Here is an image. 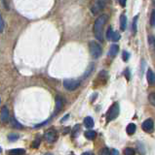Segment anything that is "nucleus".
Returning <instances> with one entry per match:
<instances>
[{
  "label": "nucleus",
  "mask_w": 155,
  "mask_h": 155,
  "mask_svg": "<svg viewBox=\"0 0 155 155\" xmlns=\"http://www.w3.org/2000/svg\"><path fill=\"white\" fill-rule=\"evenodd\" d=\"M106 19L107 17L106 15H102L100 16L99 18L96 19L95 23H94V33L95 36L98 40L102 41L103 39V35H102V32H103V27H104V24L106 23Z\"/></svg>",
  "instance_id": "f257e3e1"
},
{
  "label": "nucleus",
  "mask_w": 155,
  "mask_h": 155,
  "mask_svg": "<svg viewBox=\"0 0 155 155\" xmlns=\"http://www.w3.org/2000/svg\"><path fill=\"white\" fill-rule=\"evenodd\" d=\"M89 49H90V53L91 55L94 58H99L102 55V48L97 42L95 41H91L89 43Z\"/></svg>",
  "instance_id": "f03ea898"
},
{
  "label": "nucleus",
  "mask_w": 155,
  "mask_h": 155,
  "mask_svg": "<svg viewBox=\"0 0 155 155\" xmlns=\"http://www.w3.org/2000/svg\"><path fill=\"white\" fill-rule=\"evenodd\" d=\"M119 114V105L118 103H114L109 108L107 114H106V119L107 121H111V120L115 119Z\"/></svg>",
  "instance_id": "7ed1b4c3"
},
{
  "label": "nucleus",
  "mask_w": 155,
  "mask_h": 155,
  "mask_svg": "<svg viewBox=\"0 0 155 155\" xmlns=\"http://www.w3.org/2000/svg\"><path fill=\"white\" fill-rule=\"evenodd\" d=\"M80 85V82L77 80H65L63 82V86L65 87V89L67 90H75L76 88H78Z\"/></svg>",
  "instance_id": "20e7f679"
},
{
  "label": "nucleus",
  "mask_w": 155,
  "mask_h": 155,
  "mask_svg": "<svg viewBox=\"0 0 155 155\" xmlns=\"http://www.w3.org/2000/svg\"><path fill=\"white\" fill-rule=\"evenodd\" d=\"M44 136H45L46 141L49 142H54L58 140V133L54 129H49L48 131H46Z\"/></svg>",
  "instance_id": "39448f33"
},
{
  "label": "nucleus",
  "mask_w": 155,
  "mask_h": 155,
  "mask_svg": "<svg viewBox=\"0 0 155 155\" xmlns=\"http://www.w3.org/2000/svg\"><path fill=\"white\" fill-rule=\"evenodd\" d=\"M142 130L146 133H152L153 132V129H154V123L151 119H147L146 121L142 123Z\"/></svg>",
  "instance_id": "423d86ee"
},
{
  "label": "nucleus",
  "mask_w": 155,
  "mask_h": 155,
  "mask_svg": "<svg viewBox=\"0 0 155 155\" xmlns=\"http://www.w3.org/2000/svg\"><path fill=\"white\" fill-rule=\"evenodd\" d=\"M146 78L147 82L150 85H155V74L151 69H148L146 73Z\"/></svg>",
  "instance_id": "0eeeda50"
},
{
  "label": "nucleus",
  "mask_w": 155,
  "mask_h": 155,
  "mask_svg": "<svg viewBox=\"0 0 155 155\" xmlns=\"http://www.w3.org/2000/svg\"><path fill=\"white\" fill-rule=\"evenodd\" d=\"M9 120V110L6 106H3L1 109V121L6 122Z\"/></svg>",
  "instance_id": "6e6552de"
},
{
  "label": "nucleus",
  "mask_w": 155,
  "mask_h": 155,
  "mask_svg": "<svg viewBox=\"0 0 155 155\" xmlns=\"http://www.w3.org/2000/svg\"><path fill=\"white\" fill-rule=\"evenodd\" d=\"M127 28V17L126 15L122 14L120 17V29L122 31H125Z\"/></svg>",
  "instance_id": "1a4fd4ad"
},
{
  "label": "nucleus",
  "mask_w": 155,
  "mask_h": 155,
  "mask_svg": "<svg viewBox=\"0 0 155 155\" xmlns=\"http://www.w3.org/2000/svg\"><path fill=\"white\" fill-rule=\"evenodd\" d=\"M26 150L24 148H13L8 151V155H24Z\"/></svg>",
  "instance_id": "9d476101"
},
{
  "label": "nucleus",
  "mask_w": 155,
  "mask_h": 155,
  "mask_svg": "<svg viewBox=\"0 0 155 155\" xmlns=\"http://www.w3.org/2000/svg\"><path fill=\"white\" fill-rule=\"evenodd\" d=\"M84 125H85V127H87V128H92V127L95 125L94 119H93L91 116L85 117V119H84Z\"/></svg>",
  "instance_id": "9b49d317"
},
{
  "label": "nucleus",
  "mask_w": 155,
  "mask_h": 155,
  "mask_svg": "<svg viewBox=\"0 0 155 155\" xmlns=\"http://www.w3.org/2000/svg\"><path fill=\"white\" fill-rule=\"evenodd\" d=\"M118 51H119V47H118V45H116V44H114V45H112L110 47L109 51H108V55L110 56H115L117 55Z\"/></svg>",
  "instance_id": "f8f14e48"
},
{
  "label": "nucleus",
  "mask_w": 155,
  "mask_h": 155,
  "mask_svg": "<svg viewBox=\"0 0 155 155\" xmlns=\"http://www.w3.org/2000/svg\"><path fill=\"white\" fill-rule=\"evenodd\" d=\"M63 100H61V98L57 97L56 98V114L61 110V108H63Z\"/></svg>",
  "instance_id": "ddd939ff"
},
{
  "label": "nucleus",
  "mask_w": 155,
  "mask_h": 155,
  "mask_svg": "<svg viewBox=\"0 0 155 155\" xmlns=\"http://www.w3.org/2000/svg\"><path fill=\"white\" fill-rule=\"evenodd\" d=\"M10 122H11V125L15 128H17V129H23L24 126L22 125L21 123H19L18 120H17L15 117H12L11 119H10Z\"/></svg>",
  "instance_id": "4468645a"
},
{
  "label": "nucleus",
  "mask_w": 155,
  "mask_h": 155,
  "mask_svg": "<svg viewBox=\"0 0 155 155\" xmlns=\"http://www.w3.org/2000/svg\"><path fill=\"white\" fill-rule=\"evenodd\" d=\"M136 130H137L136 125H135L134 123H131V124H129V125L127 126L126 131H127V133H128L129 135H133L135 132H136Z\"/></svg>",
  "instance_id": "2eb2a0df"
},
{
  "label": "nucleus",
  "mask_w": 155,
  "mask_h": 155,
  "mask_svg": "<svg viewBox=\"0 0 155 155\" xmlns=\"http://www.w3.org/2000/svg\"><path fill=\"white\" fill-rule=\"evenodd\" d=\"M96 136H97V133L93 130H90V131H87L85 133V137L87 138L88 140H94Z\"/></svg>",
  "instance_id": "dca6fc26"
},
{
  "label": "nucleus",
  "mask_w": 155,
  "mask_h": 155,
  "mask_svg": "<svg viewBox=\"0 0 155 155\" xmlns=\"http://www.w3.org/2000/svg\"><path fill=\"white\" fill-rule=\"evenodd\" d=\"M113 34H114V31L112 30V28L111 27H108L107 30H106V39H107L108 41H109V40L112 41Z\"/></svg>",
  "instance_id": "f3484780"
},
{
  "label": "nucleus",
  "mask_w": 155,
  "mask_h": 155,
  "mask_svg": "<svg viewBox=\"0 0 155 155\" xmlns=\"http://www.w3.org/2000/svg\"><path fill=\"white\" fill-rule=\"evenodd\" d=\"M20 138V136L18 134H15V133H11V134H9V136H8V140L10 142H15V141H17Z\"/></svg>",
  "instance_id": "a211bd4d"
},
{
  "label": "nucleus",
  "mask_w": 155,
  "mask_h": 155,
  "mask_svg": "<svg viewBox=\"0 0 155 155\" xmlns=\"http://www.w3.org/2000/svg\"><path fill=\"white\" fill-rule=\"evenodd\" d=\"M137 19H139V15H137V16L134 18V21H133V31H134V33H135V34H136V33H137Z\"/></svg>",
  "instance_id": "6ab92c4d"
},
{
  "label": "nucleus",
  "mask_w": 155,
  "mask_h": 155,
  "mask_svg": "<svg viewBox=\"0 0 155 155\" xmlns=\"http://www.w3.org/2000/svg\"><path fill=\"white\" fill-rule=\"evenodd\" d=\"M124 154L125 155H136V151H135V149L131 148V147H127V148L124 150Z\"/></svg>",
  "instance_id": "aec40b11"
},
{
  "label": "nucleus",
  "mask_w": 155,
  "mask_h": 155,
  "mask_svg": "<svg viewBox=\"0 0 155 155\" xmlns=\"http://www.w3.org/2000/svg\"><path fill=\"white\" fill-rule=\"evenodd\" d=\"M122 58H123V60H124V61H128V60H129V58H130V53H128V51H123V53H122Z\"/></svg>",
  "instance_id": "412c9836"
},
{
  "label": "nucleus",
  "mask_w": 155,
  "mask_h": 155,
  "mask_svg": "<svg viewBox=\"0 0 155 155\" xmlns=\"http://www.w3.org/2000/svg\"><path fill=\"white\" fill-rule=\"evenodd\" d=\"M150 24H151V26H155V10H153V11H152V13H151Z\"/></svg>",
  "instance_id": "4be33fe9"
},
{
  "label": "nucleus",
  "mask_w": 155,
  "mask_h": 155,
  "mask_svg": "<svg viewBox=\"0 0 155 155\" xmlns=\"http://www.w3.org/2000/svg\"><path fill=\"white\" fill-rule=\"evenodd\" d=\"M148 100H149V102L151 103V105H153L155 107V93H151V94L149 95Z\"/></svg>",
  "instance_id": "5701e85b"
},
{
  "label": "nucleus",
  "mask_w": 155,
  "mask_h": 155,
  "mask_svg": "<svg viewBox=\"0 0 155 155\" xmlns=\"http://www.w3.org/2000/svg\"><path fill=\"white\" fill-rule=\"evenodd\" d=\"M120 34L118 33V32H114V34H113V37H112V41L113 42H117L120 40Z\"/></svg>",
  "instance_id": "b1692460"
},
{
  "label": "nucleus",
  "mask_w": 155,
  "mask_h": 155,
  "mask_svg": "<svg viewBox=\"0 0 155 155\" xmlns=\"http://www.w3.org/2000/svg\"><path fill=\"white\" fill-rule=\"evenodd\" d=\"M4 25H5V21H4V19L2 17H0V32H3L4 30Z\"/></svg>",
  "instance_id": "393cba45"
},
{
  "label": "nucleus",
  "mask_w": 155,
  "mask_h": 155,
  "mask_svg": "<svg viewBox=\"0 0 155 155\" xmlns=\"http://www.w3.org/2000/svg\"><path fill=\"white\" fill-rule=\"evenodd\" d=\"M100 155H109V149L104 147V148L102 149V151L100 152Z\"/></svg>",
  "instance_id": "a878e982"
},
{
  "label": "nucleus",
  "mask_w": 155,
  "mask_h": 155,
  "mask_svg": "<svg viewBox=\"0 0 155 155\" xmlns=\"http://www.w3.org/2000/svg\"><path fill=\"white\" fill-rule=\"evenodd\" d=\"M39 144H40V139H36L32 144V147H34V148H37V147L39 146Z\"/></svg>",
  "instance_id": "bb28decb"
},
{
  "label": "nucleus",
  "mask_w": 155,
  "mask_h": 155,
  "mask_svg": "<svg viewBox=\"0 0 155 155\" xmlns=\"http://www.w3.org/2000/svg\"><path fill=\"white\" fill-rule=\"evenodd\" d=\"M124 74H125V76H126L127 80H130V70H129V69H126V70H125V72H124Z\"/></svg>",
  "instance_id": "cd10ccee"
},
{
  "label": "nucleus",
  "mask_w": 155,
  "mask_h": 155,
  "mask_svg": "<svg viewBox=\"0 0 155 155\" xmlns=\"http://www.w3.org/2000/svg\"><path fill=\"white\" fill-rule=\"evenodd\" d=\"M93 69H94V65H91L90 66V68L89 69H88V71H87V74H86V75L84 76V77L86 78V77H87V76L88 75H90V73H91V71H92L93 70Z\"/></svg>",
  "instance_id": "c85d7f7f"
},
{
  "label": "nucleus",
  "mask_w": 155,
  "mask_h": 155,
  "mask_svg": "<svg viewBox=\"0 0 155 155\" xmlns=\"http://www.w3.org/2000/svg\"><path fill=\"white\" fill-rule=\"evenodd\" d=\"M119 3L122 7H125L126 6V3H127V0H119Z\"/></svg>",
  "instance_id": "c756f323"
},
{
  "label": "nucleus",
  "mask_w": 155,
  "mask_h": 155,
  "mask_svg": "<svg viewBox=\"0 0 155 155\" xmlns=\"http://www.w3.org/2000/svg\"><path fill=\"white\" fill-rule=\"evenodd\" d=\"M111 155H119V152H118L117 149H112V150H111Z\"/></svg>",
  "instance_id": "7c9ffc66"
},
{
  "label": "nucleus",
  "mask_w": 155,
  "mask_h": 155,
  "mask_svg": "<svg viewBox=\"0 0 155 155\" xmlns=\"http://www.w3.org/2000/svg\"><path fill=\"white\" fill-rule=\"evenodd\" d=\"M81 155H94L92 153V152H90V151H88V152H85V153H82Z\"/></svg>",
  "instance_id": "2f4dec72"
},
{
  "label": "nucleus",
  "mask_w": 155,
  "mask_h": 155,
  "mask_svg": "<svg viewBox=\"0 0 155 155\" xmlns=\"http://www.w3.org/2000/svg\"><path fill=\"white\" fill-rule=\"evenodd\" d=\"M68 116H69V114H66V115H65V117H63V120H61V122H65V120H66V119H67V117H68Z\"/></svg>",
  "instance_id": "473e14b6"
},
{
  "label": "nucleus",
  "mask_w": 155,
  "mask_h": 155,
  "mask_svg": "<svg viewBox=\"0 0 155 155\" xmlns=\"http://www.w3.org/2000/svg\"><path fill=\"white\" fill-rule=\"evenodd\" d=\"M44 155H52V153H46V154H44Z\"/></svg>",
  "instance_id": "72a5a7b5"
},
{
  "label": "nucleus",
  "mask_w": 155,
  "mask_h": 155,
  "mask_svg": "<svg viewBox=\"0 0 155 155\" xmlns=\"http://www.w3.org/2000/svg\"><path fill=\"white\" fill-rule=\"evenodd\" d=\"M154 3H155V0H154Z\"/></svg>",
  "instance_id": "f704fd0d"
},
{
  "label": "nucleus",
  "mask_w": 155,
  "mask_h": 155,
  "mask_svg": "<svg viewBox=\"0 0 155 155\" xmlns=\"http://www.w3.org/2000/svg\"><path fill=\"white\" fill-rule=\"evenodd\" d=\"M154 46H155V44H154Z\"/></svg>",
  "instance_id": "c9c22d12"
}]
</instances>
